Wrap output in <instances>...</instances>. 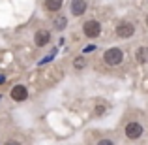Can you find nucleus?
<instances>
[{"label":"nucleus","instance_id":"8","mask_svg":"<svg viewBox=\"0 0 148 145\" xmlns=\"http://www.w3.org/2000/svg\"><path fill=\"white\" fill-rule=\"evenodd\" d=\"M62 4H64V0H43V8L47 11H60Z\"/></svg>","mask_w":148,"mask_h":145},{"label":"nucleus","instance_id":"3","mask_svg":"<svg viewBox=\"0 0 148 145\" xmlns=\"http://www.w3.org/2000/svg\"><path fill=\"white\" fill-rule=\"evenodd\" d=\"M143 124L137 123V121H131V123L126 124V128H124V134H126V138L130 139V142H135V139H139L143 136Z\"/></svg>","mask_w":148,"mask_h":145},{"label":"nucleus","instance_id":"12","mask_svg":"<svg viewBox=\"0 0 148 145\" xmlns=\"http://www.w3.org/2000/svg\"><path fill=\"white\" fill-rule=\"evenodd\" d=\"M73 66H75L77 70H83V68H84V58H83V57L75 58V62H73Z\"/></svg>","mask_w":148,"mask_h":145},{"label":"nucleus","instance_id":"9","mask_svg":"<svg viewBox=\"0 0 148 145\" xmlns=\"http://www.w3.org/2000/svg\"><path fill=\"white\" fill-rule=\"evenodd\" d=\"M53 26H54V30H64L66 26H68V19H66L64 15H56L54 21H53Z\"/></svg>","mask_w":148,"mask_h":145},{"label":"nucleus","instance_id":"11","mask_svg":"<svg viewBox=\"0 0 148 145\" xmlns=\"http://www.w3.org/2000/svg\"><path fill=\"white\" fill-rule=\"evenodd\" d=\"M107 109H109V104H107V102H103V100H99L98 105H96V109H94V113H96V115H103Z\"/></svg>","mask_w":148,"mask_h":145},{"label":"nucleus","instance_id":"7","mask_svg":"<svg viewBox=\"0 0 148 145\" xmlns=\"http://www.w3.org/2000/svg\"><path fill=\"white\" fill-rule=\"evenodd\" d=\"M86 8H88L86 0H71V6H69V10H71V15L81 17V15L86 11Z\"/></svg>","mask_w":148,"mask_h":145},{"label":"nucleus","instance_id":"13","mask_svg":"<svg viewBox=\"0 0 148 145\" xmlns=\"http://www.w3.org/2000/svg\"><path fill=\"white\" fill-rule=\"evenodd\" d=\"M4 81H6V76H2V74H0V85H2Z\"/></svg>","mask_w":148,"mask_h":145},{"label":"nucleus","instance_id":"10","mask_svg":"<svg viewBox=\"0 0 148 145\" xmlns=\"http://www.w3.org/2000/svg\"><path fill=\"white\" fill-rule=\"evenodd\" d=\"M135 58H137L141 64H146L148 62V47H139L135 51Z\"/></svg>","mask_w":148,"mask_h":145},{"label":"nucleus","instance_id":"4","mask_svg":"<svg viewBox=\"0 0 148 145\" xmlns=\"http://www.w3.org/2000/svg\"><path fill=\"white\" fill-rule=\"evenodd\" d=\"M137 30V26L133 25L131 21H120L116 25V36L118 38H131Z\"/></svg>","mask_w":148,"mask_h":145},{"label":"nucleus","instance_id":"5","mask_svg":"<svg viewBox=\"0 0 148 145\" xmlns=\"http://www.w3.org/2000/svg\"><path fill=\"white\" fill-rule=\"evenodd\" d=\"M49 44H51V30H47V28L36 30V34H34V45L36 47H45Z\"/></svg>","mask_w":148,"mask_h":145},{"label":"nucleus","instance_id":"14","mask_svg":"<svg viewBox=\"0 0 148 145\" xmlns=\"http://www.w3.org/2000/svg\"><path fill=\"white\" fill-rule=\"evenodd\" d=\"M146 26H148V17H146Z\"/></svg>","mask_w":148,"mask_h":145},{"label":"nucleus","instance_id":"1","mask_svg":"<svg viewBox=\"0 0 148 145\" xmlns=\"http://www.w3.org/2000/svg\"><path fill=\"white\" fill-rule=\"evenodd\" d=\"M103 60H105V64H109V66H118V64H122V60H124V51L120 49V47H111V49L103 51Z\"/></svg>","mask_w":148,"mask_h":145},{"label":"nucleus","instance_id":"2","mask_svg":"<svg viewBox=\"0 0 148 145\" xmlns=\"http://www.w3.org/2000/svg\"><path fill=\"white\" fill-rule=\"evenodd\" d=\"M83 32H84L86 38L94 40V38H98L101 34V23L96 21V19H88V21H84V25H83Z\"/></svg>","mask_w":148,"mask_h":145},{"label":"nucleus","instance_id":"6","mask_svg":"<svg viewBox=\"0 0 148 145\" xmlns=\"http://www.w3.org/2000/svg\"><path fill=\"white\" fill-rule=\"evenodd\" d=\"M11 98H13L15 102H25L26 98H28V89L25 87V85H15L13 89H11Z\"/></svg>","mask_w":148,"mask_h":145}]
</instances>
